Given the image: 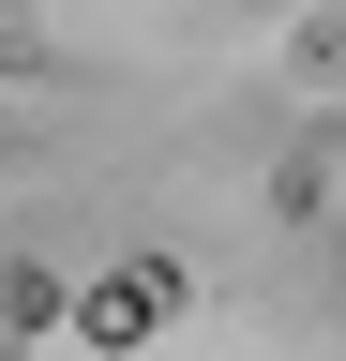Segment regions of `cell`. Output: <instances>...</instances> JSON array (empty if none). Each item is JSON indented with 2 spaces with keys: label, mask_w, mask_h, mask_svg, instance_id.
<instances>
[{
  "label": "cell",
  "mask_w": 346,
  "mask_h": 361,
  "mask_svg": "<svg viewBox=\"0 0 346 361\" xmlns=\"http://www.w3.org/2000/svg\"><path fill=\"white\" fill-rule=\"evenodd\" d=\"M181 301H196V271H181V256H121V271H91V286H61V316H75L91 346H151Z\"/></svg>",
  "instance_id": "6da1fadb"
}]
</instances>
